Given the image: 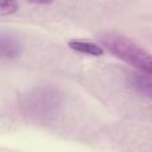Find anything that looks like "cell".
<instances>
[{"label":"cell","instance_id":"cell-2","mask_svg":"<svg viewBox=\"0 0 152 152\" xmlns=\"http://www.w3.org/2000/svg\"><path fill=\"white\" fill-rule=\"evenodd\" d=\"M23 45L20 40L11 34V33H2L0 38V55L2 58L12 59L20 55Z\"/></svg>","mask_w":152,"mask_h":152},{"label":"cell","instance_id":"cell-4","mask_svg":"<svg viewBox=\"0 0 152 152\" xmlns=\"http://www.w3.org/2000/svg\"><path fill=\"white\" fill-rule=\"evenodd\" d=\"M129 82L135 90H138L140 94L152 100V80L151 78L141 75H132L129 77Z\"/></svg>","mask_w":152,"mask_h":152},{"label":"cell","instance_id":"cell-1","mask_svg":"<svg viewBox=\"0 0 152 152\" xmlns=\"http://www.w3.org/2000/svg\"><path fill=\"white\" fill-rule=\"evenodd\" d=\"M101 40L112 53L152 76V55L135 43L118 34H107Z\"/></svg>","mask_w":152,"mask_h":152},{"label":"cell","instance_id":"cell-3","mask_svg":"<svg viewBox=\"0 0 152 152\" xmlns=\"http://www.w3.org/2000/svg\"><path fill=\"white\" fill-rule=\"evenodd\" d=\"M69 46L74 51H77V52H81L84 55H91L95 57L103 55V49L100 45H97L93 42H88V40L72 39L69 42Z\"/></svg>","mask_w":152,"mask_h":152},{"label":"cell","instance_id":"cell-5","mask_svg":"<svg viewBox=\"0 0 152 152\" xmlns=\"http://www.w3.org/2000/svg\"><path fill=\"white\" fill-rule=\"evenodd\" d=\"M18 8V4L15 1H1L0 2V15H10L14 13Z\"/></svg>","mask_w":152,"mask_h":152}]
</instances>
